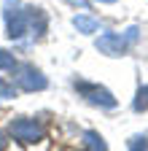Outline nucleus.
<instances>
[{"label":"nucleus","mask_w":148,"mask_h":151,"mask_svg":"<svg viewBox=\"0 0 148 151\" xmlns=\"http://www.w3.org/2000/svg\"><path fill=\"white\" fill-rule=\"evenodd\" d=\"M137 38H140V27H129L121 35L119 32H105V35H100L94 46H97V51H102L108 57H121V54H127L129 49L137 43Z\"/></svg>","instance_id":"obj_1"},{"label":"nucleus","mask_w":148,"mask_h":151,"mask_svg":"<svg viewBox=\"0 0 148 151\" xmlns=\"http://www.w3.org/2000/svg\"><path fill=\"white\" fill-rule=\"evenodd\" d=\"M3 16H6V35L11 38V41H19V38L30 30V24H27V8H22L19 0H6Z\"/></svg>","instance_id":"obj_2"},{"label":"nucleus","mask_w":148,"mask_h":151,"mask_svg":"<svg viewBox=\"0 0 148 151\" xmlns=\"http://www.w3.org/2000/svg\"><path fill=\"white\" fill-rule=\"evenodd\" d=\"M76 92L81 94V97L86 100V103H92V105H100V108H116L119 103H116V97L110 94V89H105V86H100V84H92V81H81V78H76Z\"/></svg>","instance_id":"obj_3"},{"label":"nucleus","mask_w":148,"mask_h":151,"mask_svg":"<svg viewBox=\"0 0 148 151\" xmlns=\"http://www.w3.org/2000/svg\"><path fill=\"white\" fill-rule=\"evenodd\" d=\"M14 76H16V86L24 92H41L49 86V78L35 65H14Z\"/></svg>","instance_id":"obj_4"},{"label":"nucleus","mask_w":148,"mask_h":151,"mask_svg":"<svg viewBox=\"0 0 148 151\" xmlns=\"http://www.w3.org/2000/svg\"><path fill=\"white\" fill-rule=\"evenodd\" d=\"M8 132L14 135V140H19V143H38L43 138V127L35 122V119H24V116L11 119Z\"/></svg>","instance_id":"obj_5"},{"label":"nucleus","mask_w":148,"mask_h":151,"mask_svg":"<svg viewBox=\"0 0 148 151\" xmlns=\"http://www.w3.org/2000/svg\"><path fill=\"white\" fill-rule=\"evenodd\" d=\"M46 14L41 11V8H32V6H27V24H30V30H32V35L35 38H41L43 32H46Z\"/></svg>","instance_id":"obj_6"},{"label":"nucleus","mask_w":148,"mask_h":151,"mask_svg":"<svg viewBox=\"0 0 148 151\" xmlns=\"http://www.w3.org/2000/svg\"><path fill=\"white\" fill-rule=\"evenodd\" d=\"M84 143H86V148H89V151H108V146H105L102 135H100V132H94V129H89L86 135H84Z\"/></svg>","instance_id":"obj_7"},{"label":"nucleus","mask_w":148,"mask_h":151,"mask_svg":"<svg viewBox=\"0 0 148 151\" xmlns=\"http://www.w3.org/2000/svg\"><path fill=\"white\" fill-rule=\"evenodd\" d=\"M73 27H76L78 32H97V22H94V19H89V16H76V19H73Z\"/></svg>","instance_id":"obj_8"},{"label":"nucleus","mask_w":148,"mask_h":151,"mask_svg":"<svg viewBox=\"0 0 148 151\" xmlns=\"http://www.w3.org/2000/svg\"><path fill=\"white\" fill-rule=\"evenodd\" d=\"M132 108H135L137 113L148 111V86H140V89H137V94H135V103H132Z\"/></svg>","instance_id":"obj_9"},{"label":"nucleus","mask_w":148,"mask_h":151,"mask_svg":"<svg viewBox=\"0 0 148 151\" xmlns=\"http://www.w3.org/2000/svg\"><path fill=\"white\" fill-rule=\"evenodd\" d=\"M129 151H148V138H145V135L129 138Z\"/></svg>","instance_id":"obj_10"},{"label":"nucleus","mask_w":148,"mask_h":151,"mask_svg":"<svg viewBox=\"0 0 148 151\" xmlns=\"http://www.w3.org/2000/svg\"><path fill=\"white\" fill-rule=\"evenodd\" d=\"M14 65H16L14 62V54H8L6 49H0V70H8V68L14 70Z\"/></svg>","instance_id":"obj_11"},{"label":"nucleus","mask_w":148,"mask_h":151,"mask_svg":"<svg viewBox=\"0 0 148 151\" xmlns=\"http://www.w3.org/2000/svg\"><path fill=\"white\" fill-rule=\"evenodd\" d=\"M14 84H8V81H3V78H0V100H11L14 97Z\"/></svg>","instance_id":"obj_12"},{"label":"nucleus","mask_w":148,"mask_h":151,"mask_svg":"<svg viewBox=\"0 0 148 151\" xmlns=\"http://www.w3.org/2000/svg\"><path fill=\"white\" fill-rule=\"evenodd\" d=\"M6 146H8V140H6V132H0V151H6Z\"/></svg>","instance_id":"obj_13"},{"label":"nucleus","mask_w":148,"mask_h":151,"mask_svg":"<svg viewBox=\"0 0 148 151\" xmlns=\"http://www.w3.org/2000/svg\"><path fill=\"white\" fill-rule=\"evenodd\" d=\"M100 3H116V0H100Z\"/></svg>","instance_id":"obj_14"}]
</instances>
